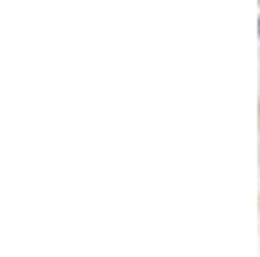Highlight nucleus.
Instances as JSON below:
<instances>
[{"mask_svg":"<svg viewBox=\"0 0 260 257\" xmlns=\"http://www.w3.org/2000/svg\"><path fill=\"white\" fill-rule=\"evenodd\" d=\"M257 29H260V21H257Z\"/></svg>","mask_w":260,"mask_h":257,"instance_id":"nucleus-1","label":"nucleus"}]
</instances>
